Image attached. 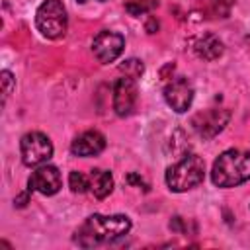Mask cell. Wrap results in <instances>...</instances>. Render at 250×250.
Returning <instances> with one entry per match:
<instances>
[{
	"mask_svg": "<svg viewBox=\"0 0 250 250\" xmlns=\"http://www.w3.org/2000/svg\"><path fill=\"white\" fill-rule=\"evenodd\" d=\"M61 188H62V178H61L59 168L53 164L37 166L27 180V189L37 191L41 195H55Z\"/></svg>",
	"mask_w": 250,
	"mask_h": 250,
	"instance_id": "obj_8",
	"label": "cell"
},
{
	"mask_svg": "<svg viewBox=\"0 0 250 250\" xmlns=\"http://www.w3.org/2000/svg\"><path fill=\"white\" fill-rule=\"evenodd\" d=\"M27 199H29V189H27V191H23V193H20V195L14 199V205H16V207H25Z\"/></svg>",
	"mask_w": 250,
	"mask_h": 250,
	"instance_id": "obj_18",
	"label": "cell"
},
{
	"mask_svg": "<svg viewBox=\"0 0 250 250\" xmlns=\"http://www.w3.org/2000/svg\"><path fill=\"white\" fill-rule=\"evenodd\" d=\"M76 2H86V0H76Z\"/></svg>",
	"mask_w": 250,
	"mask_h": 250,
	"instance_id": "obj_22",
	"label": "cell"
},
{
	"mask_svg": "<svg viewBox=\"0 0 250 250\" xmlns=\"http://www.w3.org/2000/svg\"><path fill=\"white\" fill-rule=\"evenodd\" d=\"M35 25L47 39H61L68 27V16L62 0H45L35 12Z\"/></svg>",
	"mask_w": 250,
	"mask_h": 250,
	"instance_id": "obj_4",
	"label": "cell"
},
{
	"mask_svg": "<svg viewBox=\"0 0 250 250\" xmlns=\"http://www.w3.org/2000/svg\"><path fill=\"white\" fill-rule=\"evenodd\" d=\"M250 180V150L229 148L217 156L211 168V182L217 188H234Z\"/></svg>",
	"mask_w": 250,
	"mask_h": 250,
	"instance_id": "obj_2",
	"label": "cell"
},
{
	"mask_svg": "<svg viewBox=\"0 0 250 250\" xmlns=\"http://www.w3.org/2000/svg\"><path fill=\"white\" fill-rule=\"evenodd\" d=\"M158 29V21L154 20V18H148V21H146V31L148 33H154Z\"/></svg>",
	"mask_w": 250,
	"mask_h": 250,
	"instance_id": "obj_20",
	"label": "cell"
},
{
	"mask_svg": "<svg viewBox=\"0 0 250 250\" xmlns=\"http://www.w3.org/2000/svg\"><path fill=\"white\" fill-rule=\"evenodd\" d=\"M119 70L125 72V76H131L137 80L145 72V66L139 59H127V61H123V64H119Z\"/></svg>",
	"mask_w": 250,
	"mask_h": 250,
	"instance_id": "obj_16",
	"label": "cell"
},
{
	"mask_svg": "<svg viewBox=\"0 0 250 250\" xmlns=\"http://www.w3.org/2000/svg\"><path fill=\"white\" fill-rule=\"evenodd\" d=\"M20 152H21V160L25 166H41V164H47L53 156V143L51 139L41 133V131H31V133H25L20 141Z\"/></svg>",
	"mask_w": 250,
	"mask_h": 250,
	"instance_id": "obj_5",
	"label": "cell"
},
{
	"mask_svg": "<svg viewBox=\"0 0 250 250\" xmlns=\"http://www.w3.org/2000/svg\"><path fill=\"white\" fill-rule=\"evenodd\" d=\"M205 178V162L201 156L197 154H184L182 160H178L176 164L168 166L166 170V186L168 189L182 193V191H189L193 188H197Z\"/></svg>",
	"mask_w": 250,
	"mask_h": 250,
	"instance_id": "obj_3",
	"label": "cell"
},
{
	"mask_svg": "<svg viewBox=\"0 0 250 250\" xmlns=\"http://www.w3.org/2000/svg\"><path fill=\"white\" fill-rule=\"evenodd\" d=\"M68 186L74 193H86V191H90V176L72 170L68 174Z\"/></svg>",
	"mask_w": 250,
	"mask_h": 250,
	"instance_id": "obj_15",
	"label": "cell"
},
{
	"mask_svg": "<svg viewBox=\"0 0 250 250\" xmlns=\"http://www.w3.org/2000/svg\"><path fill=\"white\" fill-rule=\"evenodd\" d=\"M0 82H2V105H4L8 102V98H10V94L16 88V78H14V74L10 70H2L0 72Z\"/></svg>",
	"mask_w": 250,
	"mask_h": 250,
	"instance_id": "obj_17",
	"label": "cell"
},
{
	"mask_svg": "<svg viewBox=\"0 0 250 250\" xmlns=\"http://www.w3.org/2000/svg\"><path fill=\"white\" fill-rule=\"evenodd\" d=\"M123 47H125L123 35L117 31H109V29L100 31L92 41V51L102 64L115 62L119 55L123 53Z\"/></svg>",
	"mask_w": 250,
	"mask_h": 250,
	"instance_id": "obj_7",
	"label": "cell"
},
{
	"mask_svg": "<svg viewBox=\"0 0 250 250\" xmlns=\"http://www.w3.org/2000/svg\"><path fill=\"white\" fill-rule=\"evenodd\" d=\"M230 121V111L225 107H211L205 111H199L197 115H193L191 119V127L197 133V137H201L203 141H209L213 137H217L227 123Z\"/></svg>",
	"mask_w": 250,
	"mask_h": 250,
	"instance_id": "obj_6",
	"label": "cell"
},
{
	"mask_svg": "<svg viewBox=\"0 0 250 250\" xmlns=\"http://www.w3.org/2000/svg\"><path fill=\"white\" fill-rule=\"evenodd\" d=\"M127 182H129V184H137V186H145V188H146V184L143 182V178H139L137 174H129V176H127ZM146 189H148V188H146Z\"/></svg>",
	"mask_w": 250,
	"mask_h": 250,
	"instance_id": "obj_19",
	"label": "cell"
},
{
	"mask_svg": "<svg viewBox=\"0 0 250 250\" xmlns=\"http://www.w3.org/2000/svg\"><path fill=\"white\" fill-rule=\"evenodd\" d=\"M131 230V219L127 215H90L76 230H74V244L82 248H94L102 244L115 242L123 238Z\"/></svg>",
	"mask_w": 250,
	"mask_h": 250,
	"instance_id": "obj_1",
	"label": "cell"
},
{
	"mask_svg": "<svg viewBox=\"0 0 250 250\" xmlns=\"http://www.w3.org/2000/svg\"><path fill=\"white\" fill-rule=\"evenodd\" d=\"M164 100L176 111L184 113L191 107L193 102V86L186 76H176L164 86Z\"/></svg>",
	"mask_w": 250,
	"mask_h": 250,
	"instance_id": "obj_9",
	"label": "cell"
},
{
	"mask_svg": "<svg viewBox=\"0 0 250 250\" xmlns=\"http://www.w3.org/2000/svg\"><path fill=\"white\" fill-rule=\"evenodd\" d=\"M244 43H246V47H248V53H250V35H246V39H244Z\"/></svg>",
	"mask_w": 250,
	"mask_h": 250,
	"instance_id": "obj_21",
	"label": "cell"
},
{
	"mask_svg": "<svg viewBox=\"0 0 250 250\" xmlns=\"http://www.w3.org/2000/svg\"><path fill=\"white\" fill-rule=\"evenodd\" d=\"M90 191L98 199H105L113 191V176H111V172L102 170V168H94L90 172Z\"/></svg>",
	"mask_w": 250,
	"mask_h": 250,
	"instance_id": "obj_13",
	"label": "cell"
},
{
	"mask_svg": "<svg viewBox=\"0 0 250 250\" xmlns=\"http://www.w3.org/2000/svg\"><path fill=\"white\" fill-rule=\"evenodd\" d=\"M158 6V0H129L125 4V10L131 16H145L148 12H152Z\"/></svg>",
	"mask_w": 250,
	"mask_h": 250,
	"instance_id": "obj_14",
	"label": "cell"
},
{
	"mask_svg": "<svg viewBox=\"0 0 250 250\" xmlns=\"http://www.w3.org/2000/svg\"><path fill=\"white\" fill-rule=\"evenodd\" d=\"M104 148H105V137L100 131H84L70 145V152L74 156H80V158L96 156Z\"/></svg>",
	"mask_w": 250,
	"mask_h": 250,
	"instance_id": "obj_11",
	"label": "cell"
},
{
	"mask_svg": "<svg viewBox=\"0 0 250 250\" xmlns=\"http://www.w3.org/2000/svg\"><path fill=\"white\" fill-rule=\"evenodd\" d=\"M193 51H195V55H197L199 59H203V61H217V59L223 55L225 45H223V41H221L217 35L205 33V35H201V37L193 43Z\"/></svg>",
	"mask_w": 250,
	"mask_h": 250,
	"instance_id": "obj_12",
	"label": "cell"
},
{
	"mask_svg": "<svg viewBox=\"0 0 250 250\" xmlns=\"http://www.w3.org/2000/svg\"><path fill=\"white\" fill-rule=\"evenodd\" d=\"M139 98L137 80L131 76H121L113 84V109L119 117H127L133 113Z\"/></svg>",
	"mask_w": 250,
	"mask_h": 250,
	"instance_id": "obj_10",
	"label": "cell"
}]
</instances>
